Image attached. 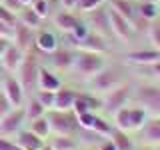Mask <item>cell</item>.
<instances>
[{"instance_id": "32", "label": "cell", "mask_w": 160, "mask_h": 150, "mask_svg": "<svg viewBox=\"0 0 160 150\" xmlns=\"http://www.w3.org/2000/svg\"><path fill=\"white\" fill-rule=\"evenodd\" d=\"M92 132L98 134V136H110V134L114 132V124L112 122H106V120L100 118V116H96L94 126H92Z\"/></svg>"}, {"instance_id": "34", "label": "cell", "mask_w": 160, "mask_h": 150, "mask_svg": "<svg viewBox=\"0 0 160 150\" xmlns=\"http://www.w3.org/2000/svg\"><path fill=\"white\" fill-rule=\"evenodd\" d=\"M94 120H96V114H94L92 110H90V112H84V114H78V116H76L78 126H80V128H84V130H92Z\"/></svg>"}, {"instance_id": "17", "label": "cell", "mask_w": 160, "mask_h": 150, "mask_svg": "<svg viewBox=\"0 0 160 150\" xmlns=\"http://www.w3.org/2000/svg\"><path fill=\"white\" fill-rule=\"evenodd\" d=\"M76 96H78V94L74 92V90L60 86L56 92H54V106H52V110H62V112H66V110H72Z\"/></svg>"}, {"instance_id": "31", "label": "cell", "mask_w": 160, "mask_h": 150, "mask_svg": "<svg viewBox=\"0 0 160 150\" xmlns=\"http://www.w3.org/2000/svg\"><path fill=\"white\" fill-rule=\"evenodd\" d=\"M136 10H138V16L144 18V20H148V22H150V20H154L160 14L156 2H140Z\"/></svg>"}, {"instance_id": "1", "label": "cell", "mask_w": 160, "mask_h": 150, "mask_svg": "<svg viewBox=\"0 0 160 150\" xmlns=\"http://www.w3.org/2000/svg\"><path fill=\"white\" fill-rule=\"evenodd\" d=\"M106 68V62H104L102 54L96 52H78L74 54V62H72V70L78 74L80 78H92L96 76L100 70Z\"/></svg>"}, {"instance_id": "43", "label": "cell", "mask_w": 160, "mask_h": 150, "mask_svg": "<svg viewBox=\"0 0 160 150\" xmlns=\"http://www.w3.org/2000/svg\"><path fill=\"white\" fill-rule=\"evenodd\" d=\"M8 44H10V38L8 36H0V56H2L4 50L8 48Z\"/></svg>"}, {"instance_id": "3", "label": "cell", "mask_w": 160, "mask_h": 150, "mask_svg": "<svg viewBox=\"0 0 160 150\" xmlns=\"http://www.w3.org/2000/svg\"><path fill=\"white\" fill-rule=\"evenodd\" d=\"M38 60H36V54L34 52H24V58H22V62H20V66L16 70V74H18V80H20V84H22V88L24 90H34L36 88V78H38Z\"/></svg>"}, {"instance_id": "51", "label": "cell", "mask_w": 160, "mask_h": 150, "mask_svg": "<svg viewBox=\"0 0 160 150\" xmlns=\"http://www.w3.org/2000/svg\"><path fill=\"white\" fill-rule=\"evenodd\" d=\"M140 2H156L158 4V0H140Z\"/></svg>"}, {"instance_id": "45", "label": "cell", "mask_w": 160, "mask_h": 150, "mask_svg": "<svg viewBox=\"0 0 160 150\" xmlns=\"http://www.w3.org/2000/svg\"><path fill=\"white\" fill-rule=\"evenodd\" d=\"M0 36H8V38H10V36H12V28L0 22Z\"/></svg>"}, {"instance_id": "25", "label": "cell", "mask_w": 160, "mask_h": 150, "mask_svg": "<svg viewBox=\"0 0 160 150\" xmlns=\"http://www.w3.org/2000/svg\"><path fill=\"white\" fill-rule=\"evenodd\" d=\"M30 132H34L38 138H42V140H46L50 134V124H48V120H46V114L44 116H40V118H36V120H30Z\"/></svg>"}, {"instance_id": "46", "label": "cell", "mask_w": 160, "mask_h": 150, "mask_svg": "<svg viewBox=\"0 0 160 150\" xmlns=\"http://www.w3.org/2000/svg\"><path fill=\"white\" fill-rule=\"evenodd\" d=\"M98 150H116V146H114L112 140H104V142L98 146Z\"/></svg>"}, {"instance_id": "26", "label": "cell", "mask_w": 160, "mask_h": 150, "mask_svg": "<svg viewBox=\"0 0 160 150\" xmlns=\"http://www.w3.org/2000/svg\"><path fill=\"white\" fill-rule=\"evenodd\" d=\"M114 118V128L116 130H122V132H130V108L128 106H122L118 112L112 114Z\"/></svg>"}, {"instance_id": "10", "label": "cell", "mask_w": 160, "mask_h": 150, "mask_svg": "<svg viewBox=\"0 0 160 150\" xmlns=\"http://www.w3.org/2000/svg\"><path fill=\"white\" fill-rule=\"evenodd\" d=\"M72 44H74V48L80 50V52H96V54H104L108 50V42H106V38H102L100 34L96 32H90L84 36L82 40H72Z\"/></svg>"}, {"instance_id": "42", "label": "cell", "mask_w": 160, "mask_h": 150, "mask_svg": "<svg viewBox=\"0 0 160 150\" xmlns=\"http://www.w3.org/2000/svg\"><path fill=\"white\" fill-rule=\"evenodd\" d=\"M10 110H12V106H10L8 98L4 96V92H2V90H0V118H2L4 114H8Z\"/></svg>"}, {"instance_id": "33", "label": "cell", "mask_w": 160, "mask_h": 150, "mask_svg": "<svg viewBox=\"0 0 160 150\" xmlns=\"http://www.w3.org/2000/svg\"><path fill=\"white\" fill-rule=\"evenodd\" d=\"M30 8H32L42 20L48 18V14H50V2H48V0H34V2L30 4Z\"/></svg>"}, {"instance_id": "22", "label": "cell", "mask_w": 160, "mask_h": 150, "mask_svg": "<svg viewBox=\"0 0 160 150\" xmlns=\"http://www.w3.org/2000/svg\"><path fill=\"white\" fill-rule=\"evenodd\" d=\"M54 24H56V28L60 32L70 34L74 30V26L78 24V18L74 16L72 12H68V10H62V12H58L56 16H54Z\"/></svg>"}, {"instance_id": "9", "label": "cell", "mask_w": 160, "mask_h": 150, "mask_svg": "<svg viewBox=\"0 0 160 150\" xmlns=\"http://www.w3.org/2000/svg\"><path fill=\"white\" fill-rule=\"evenodd\" d=\"M4 92V96L8 98L10 106L12 108H22V102H24V88L22 84H20V80L16 76H4L2 78V88H0Z\"/></svg>"}, {"instance_id": "16", "label": "cell", "mask_w": 160, "mask_h": 150, "mask_svg": "<svg viewBox=\"0 0 160 150\" xmlns=\"http://www.w3.org/2000/svg\"><path fill=\"white\" fill-rule=\"evenodd\" d=\"M34 46H36L38 52L42 54H52L54 50L58 48V38L54 32H48V30H42L34 36Z\"/></svg>"}, {"instance_id": "20", "label": "cell", "mask_w": 160, "mask_h": 150, "mask_svg": "<svg viewBox=\"0 0 160 150\" xmlns=\"http://www.w3.org/2000/svg\"><path fill=\"white\" fill-rule=\"evenodd\" d=\"M108 4H110V8H112V10H116L120 16L126 18L130 24L136 22V18H138V10L134 8L132 4L128 2V0H108Z\"/></svg>"}, {"instance_id": "28", "label": "cell", "mask_w": 160, "mask_h": 150, "mask_svg": "<svg viewBox=\"0 0 160 150\" xmlns=\"http://www.w3.org/2000/svg\"><path fill=\"white\" fill-rule=\"evenodd\" d=\"M108 138L114 142L116 150H136V148H134V144H132V140L128 138V132H122V130L114 128V132L110 134Z\"/></svg>"}, {"instance_id": "29", "label": "cell", "mask_w": 160, "mask_h": 150, "mask_svg": "<svg viewBox=\"0 0 160 150\" xmlns=\"http://www.w3.org/2000/svg\"><path fill=\"white\" fill-rule=\"evenodd\" d=\"M48 146L52 150H76L78 144L72 136H54L48 142Z\"/></svg>"}, {"instance_id": "23", "label": "cell", "mask_w": 160, "mask_h": 150, "mask_svg": "<svg viewBox=\"0 0 160 150\" xmlns=\"http://www.w3.org/2000/svg\"><path fill=\"white\" fill-rule=\"evenodd\" d=\"M98 108V100L96 98H90L88 94H78L76 100H74V106H72V112L76 114H84V112H90V110Z\"/></svg>"}, {"instance_id": "30", "label": "cell", "mask_w": 160, "mask_h": 150, "mask_svg": "<svg viewBox=\"0 0 160 150\" xmlns=\"http://www.w3.org/2000/svg\"><path fill=\"white\" fill-rule=\"evenodd\" d=\"M24 114H26L28 120H36V118H40V116H44V114H46V108H44L42 104L38 102L36 96H34V98H30V102L26 104V108H24Z\"/></svg>"}, {"instance_id": "12", "label": "cell", "mask_w": 160, "mask_h": 150, "mask_svg": "<svg viewBox=\"0 0 160 150\" xmlns=\"http://www.w3.org/2000/svg\"><path fill=\"white\" fill-rule=\"evenodd\" d=\"M12 42L14 46H18L20 50H26L34 44V34H32V28L24 26L22 22H16L12 26Z\"/></svg>"}, {"instance_id": "11", "label": "cell", "mask_w": 160, "mask_h": 150, "mask_svg": "<svg viewBox=\"0 0 160 150\" xmlns=\"http://www.w3.org/2000/svg\"><path fill=\"white\" fill-rule=\"evenodd\" d=\"M88 24L92 26V32L100 34L102 38L112 36V32H110V20H108V8L104 4L98 6L96 10H92V12H88Z\"/></svg>"}, {"instance_id": "39", "label": "cell", "mask_w": 160, "mask_h": 150, "mask_svg": "<svg viewBox=\"0 0 160 150\" xmlns=\"http://www.w3.org/2000/svg\"><path fill=\"white\" fill-rule=\"evenodd\" d=\"M90 32V28H88V24H84V22H78L76 26H74V30L70 32V38L72 40H82L86 34Z\"/></svg>"}, {"instance_id": "38", "label": "cell", "mask_w": 160, "mask_h": 150, "mask_svg": "<svg viewBox=\"0 0 160 150\" xmlns=\"http://www.w3.org/2000/svg\"><path fill=\"white\" fill-rule=\"evenodd\" d=\"M148 38H150V42H152L154 50L160 52V24H152V26L148 28Z\"/></svg>"}, {"instance_id": "48", "label": "cell", "mask_w": 160, "mask_h": 150, "mask_svg": "<svg viewBox=\"0 0 160 150\" xmlns=\"http://www.w3.org/2000/svg\"><path fill=\"white\" fill-rule=\"evenodd\" d=\"M6 76V68L2 66V62H0V82H2V78Z\"/></svg>"}, {"instance_id": "19", "label": "cell", "mask_w": 160, "mask_h": 150, "mask_svg": "<svg viewBox=\"0 0 160 150\" xmlns=\"http://www.w3.org/2000/svg\"><path fill=\"white\" fill-rule=\"evenodd\" d=\"M14 142L18 144L22 150H40L44 146V140L38 138L34 132H30V130H20L16 134V140Z\"/></svg>"}, {"instance_id": "49", "label": "cell", "mask_w": 160, "mask_h": 150, "mask_svg": "<svg viewBox=\"0 0 160 150\" xmlns=\"http://www.w3.org/2000/svg\"><path fill=\"white\" fill-rule=\"evenodd\" d=\"M32 2H34V0H20V4H22V6H30Z\"/></svg>"}, {"instance_id": "15", "label": "cell", "mask_w": 160, "mask_h": 150, "mask_svg": "<svg viewBox=\"0 0 160 150\" xmlns=\"http://www.w3.org/2000/svg\"><path fill=\"white\" fill-rule=\"evenodd\" d=\"M60 86H62V84H60V78L52 72V70L42 68V66L38 68V78H36V88H38V90H48V92H56Z\"/></svg>"}, {"instance_id": "47", "label": "cell", "mask_w": 160, "mask_h": 150, "mask_svg": "<svg viewBox=\"0 0 160 150\" xmlns=\"http://www.w3.org/2000/svg\"><path fill=\"white\" fill-rule=\"evenodd\" d=\"M150 68H152V74L156 78H160V60L158 62H154V64H150Z\"/></svg>"}, {"instance_id": "37", "label": "cell", "mask_w": 160, "mask_h": 150, "mask_svg": "<svg viewBox=\"0 0 160 150\" xmlns=\"http://www.w3.org/2000/svg\"><path fill=\"white\" fill-rule=\"evenodd\" d=\"M104 2H106V0H82V2L78 4V10L84 12V14H88V12H92V10H96L98 6H102Z\"/></svg>"}, {"instance_id": "36", "label": "cell", "mask_w": 160, "mask_h": 150, "mask_svg": "<svg viewBox=\"0 0 160 150\" xmlns=\"http://www.w3.org/2000/svg\"><path fill=\"white\" fill-rule=\"evenodd\" d=\"M36 98H38V102L46 108V112H48V110H52V106H54V92H48V90H38Z\"/></svg>"}, {"instance_id": "14", "label": "cell", "mask_w": 160, "mask_h": 150, "mask_svg": "<svg viewBox=\"0 0 160 150\" xmlns=\"http://www.w3.org/2000/svg\"><path fill=\"white\" fill-rule=\"evenodd\" d=\"M160 60V52L158 50H134V52L126 54V62L134 64V66H150V64Z\"/></svg>"}, {"instance_id": "7", "label": "cell", "mask_w": 160, "mask_h": 150, "mask_svg": "<svg viewBox=\"0 0 160 150\" xmlns=\"http://www.w3.org/2000/svg\"><path fill=\"white\" fill-rule=\"evenodd\" d=\"M128 98H130V88H128V84H120V86H116L114 90H110L108 94H104L102 108L106 110L108 114H114V112H118L122 106H126Z\"/></svg>"}, {"instance_id": "4", "label": "cell", "mask_w": 160, "mask_h": 150, "mask_svg": "<svg viewBox=\"0 0 160 150\" xmlns=\"http://www.w3.org/2000/svg\"><path fill=\"white\" fill-rule=\"evenodd\" d=\"M136 104L148 112V116H160V86L144 84L136 90Z\"/></svg>"}, {"instance_id": "53", "label": "cell", "mask_w": 160, "mask_h": 150, "mask_svg": "<svg viewBox=\"0 0 160 150\" xmlns=\"http://www.w3.org/2000/svg\"><path fill=\"white\" fill-rule=\"evenodd\" d=\"M158 10H160V0H158Z\"/></svg>"}, {"instance_id": "6", "label": "cell", "mask_w": 160, "mask_h": 150, "mask_svg": "<svg viewBox=\"0 0 160 150\" xmlns=\"http://www.w3.org/2000/svg\"><path fill=\"white\" fill-rule=\"evenodd\" d=\"M122 84V80H120V76L114 70H100V72L96 74V76L90 78V86H92L94 92H100V94H108L110 90H114L116 86H120Z\"/></svg>"}, {"instance_id": "24", "label": "cell", "mask_w": 160, "mask_h": 150, "mask_svg": "<svg viewBox=\"0 0 160 150\" xmlns=\"http://www.w3.org/2000/svg\"><path fill=\"white\" fill-rule=\"evenodd\" d=\"M146 120H148V112L142 106L136 104V106L130 108V130H136L138 132V130L146 124Z\"/></svg>"}, {"instance_id": "35", "label": "cell", "mask_w": 160, "mask_h": 150, "mask_svg": "<svg viewBox=\"0 0 160 150\" xmlns=\"http://www.w3.org/2000/svg\"><path fill=\"white\" fill-rule=\"evenodd\" d=\"M0 22L12 28L14 24L18 22V16H16V14L12 12V10H8L6 6H4V4H0Z\"/></svg>"}, {"instance_id": "52", "label": "cell", "mask_w": 160, "mask_h": 150, "mask_svg": "<svg viewBox=\"0 0 160 150\" xmlns=\"http://www.w3.org/2000/svg\"><path fill=\"white\" fill-rule=\"evenodd\" d=\"M138 150H152V148H138Z\"/></svg>"}, {"instance_id": "8", "label": "cell", "mask_w": 160, "mask_h": 150, "mask_svg": "<svg viewBox=\"0 0 160 150\" xmlns=\"http://www.w3.org/2000/svg\"><path fill=\"white\" fill-rule=\"evenodd\" d=\"M108 20H110V32H112V36L120 38L122 42H130V38H132V34H134L132 24L112 8H108Z\"/></svg>"}, {"instance_id": "27", "label": "cell", "mask_w": 160, "mask_h": 150, "mask_svg": "<svg viewBox=\"0 0 160 150\" xmlns=\"http://www.w3.org/2000/svg\"><path fill=\"white\" fill-rule=\"evenodd\" d=\"M18 22H22L24 26H28V28H32V30H36L40 26V22H42V18L38 16L36 12H34L30 6H24L22 8V12L18 14Z\"/></svg>"}, {"instance_id": "13", "label": "cell", "mask_w": 160, "mask_h": 150, "mask_svg": "<svg viewBox=\"0 0 160 150\" xmlns=\"http://www.w3.org/2000/svg\"><path fill=\"white\" fill-rule=\"evenodd\" d=\"M22 58H24V50H20L18 46H14V44L10 42L8 48L4 50V54L0 56V62L6 68V72H16L20 62H22Z\"/></svg>"}, {"instance_id": "40", "label": "cell", "mask_w": 160, "mask_h": 150, "mask_svg": "<svg viewBox=\"0 0 160 150\" xmlns=\"http://www.w3.org/2000/svg\"><path fill=\"white\" fill-rule=\"evenodd\" d=\"M0 4H4V6H6L8 10H12L16 16H18L20 12H22V8H24L22 4H20V0H0Z\"/></svg>"}, {"instance_id": "2", "label": "cell", "mask_w": 160, "mask_h": 150, "mask_svg": "<svg viewBox=\"0 0 160 150\" xmlns=\"http://www.w3.org/2000/svg\"><path fill=\"white\" fill-rule=\"evenodd\" d=\"M46 120L50 124V132L54 136H72L78 128L76 122V114L72 110H48L46 112Z\"/></svg>"}, {"instance_id": "5", "label": "cell", "mask_w": 160, "mask_h": 150, "mask_svg": "<svg viewBox=\"0 0 160 150\" xmlns=\"http://www.w3.org/2000/svg\"><path fill=\"white\" fill-rule=\"evenodd\" d=\"M26 118L24 114V108H12L8 114H4L0 118V136L10 138V136H16L22 128V122Z\"/></svg>"}, {"instance_id": "50", "label": "cell", "mask_w": 160, "mask_h": 150, "mask_svg": "<svg viewBox=\"0 0 160 150\" xmlns=\"http://www.w3.org/2000/svg\"><path fill=\"white\" fill-rule=\"evenodd\" d=\"M40 150H52V148H50V146H48V144H44V146H42V148H40Z\"/></svg>"}, {"instance_id": "44", "label": "cell", "mask_w": 160, "mask_h": 150, "mask_svg": "<svg viewBox=\"0 0 160 150\" xmlns=\"http://www.w3.org/2000/svg\"><path fill=\"white\" fill-rule=\"evenodd\" d=\"M60 6L64 10H70V8H76V0H60Z\"/></svg>"}, {"instance_id": "18", "label": "cell", "mask_w": 160, "mask_h": 150, "mask_svg": "<svg viewBox=\"0 0 160 150\" xmlns=\"http://www.w3.org/2000/svg\"><path fill=\"white\" fill-rule=\"evenodd\" d=\"M140 134H142V138H144L146 144H154V146H158V144H160V116L148 118L146 124L140 128Z\"/></svg>"}, {"instance_id": "41", "label": "cell", "mask_w": 160, "mask_h": 150, "mask_svg": "<svg viewBox=\"0 0 160 150\" xmlns=\"http://www.w3.org/2000/svg\"><path fill=\"white\" fill-rule=\"evenodd\" d=\"M0 150H22L18 146L14 140H10V138H4V136H0Z\"/></svg>"}, {"instance_id": "21", "label": "cell", "mask_w": 160, "mask_h": 150, "mask_svg": "<svg viewBox=\"0 0 160 150\" xmlns=\"http://www.w3.org/2000/svg\"><path fill=\"white\" fill-rule=\"evenodd\" d=\"M50 58H52L54 68L70 70V68H72V62H74V52H72V50H58L56 48L52 54H50Z\"/></svg>"}]
</instances>
